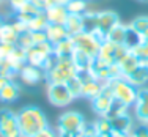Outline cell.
<instances>
[{"label": "cell", "instance_id": "obj_1", "mask_svg": "<svg viewBox=\"0 0 148 137\" xmlns=\"http://www.w3.org/2000/svg\"><path fill=\"white\" fill-rule=\"evenodd\" d=\"M17 123L22 137H33L49 126L47 117L36 106H25L21 109V112L17 114Z\"/></svg>", "mask_w": 148, "mask_h": 137}, {"label": "cell", "instance_id": "obj_2", "mask_svg": "<svg viewBox=\"0 0 148 137\" xmlns=\"http://www.w3.org/2000/svg\"><path fill=\"white\" fill-rule=\"evenodd\" d=\"M77 76V68L71 58H58L57 65L46 74L47 84H66Z\"/></svg>", "mask_w": 148, "mask_h": 137}, {"label": "cell", "instance_id": "obj_3", "mask_svg": "<svg viewBox=\"0 0 148 137\" xmlns=\"http://www.w3.org/2000/svg\"><path fill=\"white\" fill-rule=\"evenodd\" d=\"M110 87H112V93H114V98L120 103L126 104L128 107L134 106L137 99V91L139 88L134 87L131 82L125 79V77H120V79H115V80H110Z\"/></svg>", "mask_w": 148, "mask_h": 137}, {"label": "cell", "instance_id": "obj_4", "mask_svg": "<svg viewBox=\"0 0 148 137\" xmlns=\"http://www.w3.org/2000/svg\"><path fill=\"white\" fill-rule=\"evenodd\" d=\"M85 126V118L76 110H68L58 118V134H80Z\"/></svg>", "mask_w": 148, "mask_h": 137}, {"label": "cell", "instance_id": "obj_5", "mask_svg": "<svg viewBox=\"0 0 148 137\" xmlns=\"http://www.w3.org/2000/svg\"><path fill=\"white\" fill-rule=\"evenodd\" d=\"M71 38H73L76 51L84 52V54L90 55L91 58H95L98 55L101 41L98 40V38H95L93 33H90V32H82V33L76 35V36H71Z\"/></svg>", "mask_w": 148, "mask_h": 137}, {"label": "cell", "instance_id": "obj_6", "mask_svg": "<svg viewBox=\"0 0 148 137\" xmlns=\"http://www.w3.org/2000/svg\"><path fill=\"white\" fill-rule=\"evenodd\" d=\"M0 137H22L17 114L10 109H0Z\"/></svg>", "mask_w": 148, "mask_h": 137}, {"label": "cell", "instance_id": "obj_7", "mask_svg": "<svg viewBox=\"0 0 148 137\" xmlns=\"http://www.w3.org/2000/svg\"><path fill=\"white\" fill-rule=\"evenodd\" d=\"M47 98L49 103L55 107H66L74 101V96L68 90L66 84H49Z\"/></svg>", "mask_w": 148, "mask_h": 137}, {"label": "cell", "instance_id": "obj_8", "mask_svg": "<svg viewBox=\"0 0 148 137\" xmlns=\"http://www.w3.org/2000/svg\"><path fill=\"white\" fill-rule=\"evenodd\" d=\"M52 54H54V44H51L49 41L41 44H33L30 49H27V63L41 68Z\"/></svg>", "mask_w": 148, "mask_h": 137}, {"label": "cell", "instance_id": "obj_9", "mask_svg": "<svg viewBox=\"0 0 148 137\" xmlns=\"http://www.w3.org/2000/svg\"><path fill=\"white\" fill-rule=\"evenodd\" d=\"M114 93H112V87L109 82L103 84V90L95 99H91V107L99 117H107L110 106L114 103Z\"/></svg>", "mask_w": 148, "mask_h": 137}, {"label": "cell", "instance_id": "obj_10", "mask_svg": "<svg viewBox=\"0 0 148 137\" xmlns=\"http://www.w3.org/2000/svg\"><path fill=\"white\" fill-rule=\"evenodd\" d=\"M44 77H46V74H44L43 69L38 68V66L29 65V63H27V65L19 71V79L22 80V82L25 84V85H29V87L36 85V84H38V82H41V80H43Z\"/></svg>", "mask_w": 148, "mask_h": 137}, {"label": "cell", "instance_id": "obj_11", "mask_svg": "<svg viewBox=\"0 0 148 137\" xmlns=\"http://www.w3.org/2000/svg\"><path fill=\"white\" fill-rule=\"evenodd\" d=\"M136 107V117L140 123L148 125V88L142 87L137 91V99L134 103Z\"/></svg>", "mask_w": 148, "mask_h": 137}, {"label": "cell", "instance_id": "obj_12", "mask_svg": "<svg viewBox=\"0 0 148 137\" xmlns=\"http://www.w3.org/2000/svg\"><path fill=\"white\" fill-rule=\"evenodd\" d=\"M117 24H120V17L115 11H98L96 29L101 30L104 35H107Z\"/></svg>", "mask_w": 148, "mask_h": 137}, {"label": "cell", "instance_id": "obj_13", "mask_svg": "<svg viewBox=\"0 0 148 137\" xmlns=\"http://www.w3.org/2000/svg\"><path fill=\"white\" fill-rule=\"evenodd\" d=\"M112 123V134H126L129 136L134 129V120L129 114H123L120 117L109 118Z\"/></svg>", "mask_w": 148, "mask_h": 137}, {"label": "cell", "instance_id": "obj_14", "mask_svg": "<svg viewBox=\"0 0 148 137\" xmlns=\"http://www.w3.org/2000/svg\"><path fill=\"white\" fill-rule=\"evenodd\" d=\"M128 82H131L134 87H143L148 82V62H140V65L125 77Z\"/></svg>", "mask_w": 148, "mask_h": 137}, {"label": "cell", "instance_id": "obj_15", "mask_svg": "<svg viewBox=\"0 0 148 137\" xmlns=\"http://www.w3.org/2000/svg\"><path fill=\"white\" fill-rule=\"evenodd\" d=\"M44 32H46V36H47V41L51 44H57L60 41L69 38V35L63 24H49Z\"/></svg>", "mask_w": 148, "mask_h": 137}, {"label": "cell", "instance_id": "obj_16", "mask_svg": "<svg viewBox=\"0 0 148 137\" xmlns=\"http://www.w3.org/2000/svg\"><path fill=\"white\" fill-rule=\"evenodd\" d=\"M44 13H46L49 24H65L66 17L69 14L66 6H63V5H52L49 8H46Z\"/></svg>", "mask_w": 148, "mask_h": 137}, {"label": "cell", "instance_id": "obj_17", "mask_svg": "<svg viewBox=\"0 0 148 137\" xmlns=\"http://www.w3.org/2000/svg\"><path fill=\"white\" fill-rule=\"evenodd\" d=\"M101 90H103V82H99L95 77H90L82 82V98H87L91 101L101 93Z\"/></svg>", "mask_w": 148, "mask_h": 137}, {"label": "cell", "instance_id": "obj_18", "mask_svg": "<svg viewBox=\"0 0 148 137\" xmlns=\"http://www.w3.org/2000/svg\"><path fill=\"white\" fill-rule=\"evenodd\" d=\"M76 47H74V43H73V38H66V40L60 41V43L54 44V55L58 58H71Z\"/></svg>", "mask_w": 148, "mask_h": 137}, {"label": "cell", "instance_id": "obj_19", "mask_svg": "<svg viewBox=\"0 0 148 137\" xmlns=\"http://www.w3.org/2000/svg\"><path fill=\"white\" fill-rule=\"evenodd\" d=\"M63 25H65L69 36H76L84 32V19L80 14H68Z\"/></svg>", "mask_w": 148, "mask_h": 137}, {"label": "cell", "instance_id": "obj_20", "mask_svg": "<svg viewBox=\"0 0 148 137\" xmlns=\"http://www.w3.org/2000/svg\"><path fill=\"white\" fill-rule=\"evenodd\" d=\"M140 65V60L136 57V55L132 54L131 51L128 52V54L125 55V57L121 58V60L118 62V66H120V71H121V76L123 77H126V76H129L131 73L134 71V69L137 68V66Z\"/></svg>", "mask_w": 148, "mask_h": 137}, {"label": "cell", "instance_id": "obj_21", "mask_svg": "<svg viewBox=\"0 0 148 137\" xmlns=\"http://www.w3.org/2000/svg\"><path fill=\"white\" fill-rule=\"evenodd\" d=\"M117 46L115 43L109 40H104L99 46V52H98L96 57H99L101 60L107 62V63H115V52H117Z\"/></svg>", "mask_w": 148, "mask_h": 137}, {"label": "cell", "instance_id": "obj_22", "mask_svg": "<svg viewBox=\"0 0 148 137\" xmlns=\"http://www.w3.org/2000/svg\"><path fill=\"white\" fill-rule=\"evenodd\" d=\"M19 95H21L19 85H17L14 80H10L3 87V90L0 91V101H3V103H13V101H16L19 98Z\"/></svg>", "mask_w": 148, "mask_h": 137}, {"label": "cell", "instance_id": "obj_23", "mask_svg": "<svg viewBox=\"0 0 148 137\" xmlns=\"http://www.w3.org/2000/svg\"><path fill=\"white\" fill-rule=\"evenodd\" d=\"M19 33L14 30L11 22H3V25L0 27V43H6V44H14L17 43Z\"/></svg>", "mask_w": 148, "mask_h": 137}, {"label": "cell", "instance_id": "obj_24", "mask_svg": "<svg viewBox=\"0 0 148 137\" xmlns=\"http://www.w3.org/2000/svg\"><path fill=\"white\" fill-rule=\"evenodd\" d=\"M126 33H128V25H125V24L120 22L106 35V40L112 41V43H115V44H125Z\"/></svg>", "mask_w": 148, "mask_h": 137}, {"label": "cell", "instance_id": "obj_25", "mask_svg": "<svg viewBox=\"0 0 148 137\" xmlns=\"http://www.w3.org/2000/svg\"><path fill=\"white\" fill-rule=\"evenodd\" d=\"M71 60L74 62V65H76L77 71H85V69L90 68L91 60H93V58H91L90 55H87V54H84V52H80V51H74Z\"/></svg>", "mask_w": 148, "mask_h": 137}, {"label": "cell", "instance_id": "obj_26", "mask_svg": "<svg viewBox=\"0 0 148 137\" xmlns=\"http://www.w3.org/2000/svg\"><path fill=\"white\" fill-rule=\"evenodd\" d=\"M47 25H49V21H47V17H46V13L41 11L40 14H36L29 24H27V29L30 32H38V30H46Z\"/></svg>", "mask_w": 148, "mask_h": 137}, {"label": "cell", "instance_id": "obj_27", "mask_svg": "<svg viewBox=\"0 0 148 137\" xmlns=\"http://www.w3.org/2000/svg\"><path fill=\"white\" fill-rule=\"evenodd\" d=\"M69 14H80L82 16L85 11H88V5H87V0H69L68 5H66Z\"/></svg>", "mask_w": 148, "mask_h": 137}, {"label": "cell", "instance_id": "obj_28", "mask_svg": "<svg viewBox=\"0 0 148 137\" xmlns=\"http://www.w3.org/2000/svg\"><path fill=\"white\" fill-rule=\"evenodd\" d=\"M82 19H84V32H93L96 29V21H98V11H85L82 14Z\"/></svg>", "mask_w": 148, "mask_h": 137}, {"label": "cell", "instance_id": "obj_29", "mask_svg": "<svg viewBox=\"0 0 148 137\" xmlns=\"http://www.w3.org/2000/svg\"><path fill=\"white\" fill-rule=\"evenodd\" d=\"M96 134H112V123L107 117H99V120L93 123Z\"/></svg>", "mask_w": 148, "mask_h": 137}, {"label": "cell", "instance_id": "obj_30", "mask_svg": "<svg viewBox=\"0 0 148 137\" xmlns=\"http://www.w3.org/2000/svg\"><path fill=\"white\" fill-rule=\"evenodd\" d=\"M131 52L140 62H148V40H142L136 47L131 49Z\"/></svg>", "mask_w": 148, "mask_h": 137}, {"label": "cell", "instance_id": "obj_31", "mask_svg": "<svg viewBox=\"0 0 148 137\" xmlns=\"http://www.w3.org/2000/svg\"><path fill=\"white\" fill-rule=\"evenodd\" d=\"M128 109L129 107L126 106V104L114 99V103H112V106H110V110H109V114H107V118H115V117H120V115H123V114H128Z\"/></svg>", "mask_w": 148, "mask_h": 137}, {"label": "cell", "instance_id": "obj_32", "mask_svg": "<svg viewBox=\"0 0 148 137\" xmlns=\"http://www.w3.org/2000/svg\"><path fill=\"white\" fill-rule=\"evenodd\" d=\"M129 27L137 32V33L142 36V33L148 29V16H140V17H136V19L132 21L131 24H129Z\"/></svg>", "mask_w": 148, "mask_h": 137}, {"label": "cell", "instance_id": "obj_33", "mask_svg": "<svg viewBox=\"0 0 148 137\" xmlns=\"http://www.w3.org/2000/svg\"><path fill=\"white\" fill-rule=\"evenodd\" d=\"M140 41H142V36H140V35L137 33V32H134V30L131 29V27L128 25V33H126L125 46L129 49V51H131V49H132V47H136V46L139 44Z\"/></svg>", "mask_w": 148, "mask_h": 137}, {"label": "cell", "instance_id": "obj_34", "mask_svg": "<svg viewBox=\"0 0 148 137\" xmlns=\"http://www.w3.org/2000/svg\"><path fill=\"white\" fill-rule=\"evenodd\" d=\"M66 87H68V90L71 91V95L74 98L82 96V80H80L77 76L73 77L71 80H68V82H66Z\"/></svg>", "mask_w": 148, "mask_h": 137}, {"label": "cell", "instance_id": "obj_35", "mask_svg": "<svg viewBox=\"0 0 148 137\" xmlns=\"http://www.w3.org/2000/svg\"><path fill=\"white\" fill-rule=\"evenodd\" d=\"M16 46H19V47H22V49H30L32 46H33V38H32V32L30 30H25V32H22V33L19 35V38H17V43Z\"/></svg>", "mask_w": 148, "mask_h": 137}, {"label": "cell", "instance_id": "obj_36", "mask_svg": "<svg viewBox=\"0 0 148 137\" xmlns=\"http://www.w3.org/2000/svg\"><path fill=\"white\" fill-rule=\"evenodd\" d=\"M129 137H148V125L140 123V125L134 126V129L131 131Z\"/></svg>", "mask_w": 148, "mask_h": 137}, {"label": "cell", "instance_id": "obj_37", "mask_svg": "<svg viewBox=\"0 0 148 137\" xmlns=\"http://www.w3.org/2000/svg\"><path fill=\"white\" fill-rule=\"evenodd\" d=\"M14 44H6V43H0V60H6L11 55Z\"/></svg>", "mask_w": 148, "mask_h": 137}, {"label": "cell", "instance_id": "obj_38", "mask_svg": "<svg viewBox=\"0 0 148 137\" xmlns=\"http://www.w3.org/2000/svg\"><path fill=\"white\" fill-rule=\"evenodd\" d=\"M32 38H33V44H41L47 41L44 30H38V32H32Z\"/></svg>", "mask_w": 148, "mask_h": 137}, {"label": "cell", "instance_id": "obj_39", "mask_svg": "<svg viewBox=\"0 0 148 137\" xmlns=\"http://www.w3.org/2000/svg\"><path fill=\"white\" fill-rule=\"evenodd\" d=\"M128 52H129V49L126 47L125 44H118L117 46V52H115V63H118L126 54H128Z\"/></svg>", "mask_w": 148, "mask_h": 137}, {"label": "cell", "instance_id": "obj_40", "mask_svg": "<svg viewBox=\"0 0 148 137\" xmlns=\"http://www.w3.org/2000/svg\"><path fill=\"white\" fill-rule=\"evenodd\" d=\"M33 137H58V132H55L52 128H44L43 131H40L38 134H35Z\"/></svg>", "mask_w": 148, "mask_h": 137}, {"label": "cell", "instance_id": "obj_41", "mask_svg": "<svg viewBox=\"0 0 148 137\" xmlns=\"http://www.w3.org/2000/svg\"><path fill=\"white\" fill-rule=\"evenodd\" d=\"M25 2H29V0H10V5H11V8L14 10V11H17Z\"/></svg>", "mask_w": 148, "mask_h": 137}, {"label": "cell", "instance_id": "obj_42", "mask_svg": "<svg viewBox=\"0 0 148 137\" xmlns=\"http://www.w3.org/2000/svg\"><path fill=\"white\" fill-rule=\"evenodd\" d=\"M68 2H69V0H47V8H49V6H52V5H63V6H66V5H68Z\"/></svg>", "mask_w": 148, "mask_h": 137}, {"label": "cell", "instance_id": "obj_43", "mask_svg": "<svg viewBox=\"0 0 148 137\" xmlns=\"http://www.w3.org/2000/svg\"><path fill=\"white\" fill-rule=\"evenodd\" d=\"M10 80H13V79H10V77H6V76H3V74H0V91L3 90V87L6 85V84L10 82Z\"/></svg>", "mask_w": 148, "mask_h": 137}, {"label": "cell", "instance_id": "obj_44", "mask_svg": "<svg viewBox=\"0 0 148 137\" xmlns=\"http://www.w3.org/2000/svg\"><path fill=\"white\" fill-rule=\"evenodd\" d=\"M58 137H82V132L80 134H58Z\"/></svg>", "mask_w": 148, "mask_h": 137}, {"label": "cell", "instance_id": "obj_45", "mask_svg": "<svg viewBox=\"0 0 148 137\" xmlns=\"http://www.w3.org/2000/svg\"><path fill=\"white\" fill-rule=\"evenodd\" d=\"M142 40H148V29L142 33Z\"/></svg>", "mask_w": 148, "mask_h": 137}, {"label": "cell", "instance_id": "obj_46", "mask_svg": "<svg viewBox=\"0 0 148 137\" xmlns=\"http://www.w3.org/2000/svg\"><path fill=\"white\" fill-rule=\"evenodd\" d=\"M112 137H129V136H126V134H112Z\"/></svg>", "mask_w": 148, "mask_h": 137}, {"label": "cell", "instance_id": "obj_47", "mask_svg": "<svg viewBox=\"0 0 148 137\" xmlns=\"http://www.w3.org/2000/svg\"><path fill=\"white\" fill-rule=\"evenodd\" d=\"M3 22H5V19H3V16H2V14H0V27H2V25H3Z\"/></svg>", "mask_w": 148, "mask_h": 137}, {"label": "cell", "instance_id": "obj_48", "mask_svg": "<svg viewBox=\"0 0 148 137\" xmlns=\"http://www.w3.org/2000/svg\"><path fill=\"white\" fill-rule=\"evenodd\" d=\"M98 137H112V134H99Z\"/></svg>", "mask_w": 148, "mask_h": 137}, {"label": "cell", "instance_id": "obj_49", "mask_svg": "<svg viewBox=\"0 0 148 137\" xmlns=\"http://www.w3.org/2000/svg\"><path fill=\"white\" fill-rule=\"evenodd\" d=\"M85 137H98V134H95V136H85Z\"/></svg>", "mask_w": 148, "mask_h": 137}, {"label": "cell", "instance_id": "obj_50", "mask_svg": "<svg viewBox=\"0 0 148 137\" xmlns=\"http://www.w3.org/2000/svg\"><path fill=\"white\" fill-rule=\"evenodd\" d=\"M0 5H2V0H0Z\"/></svg>", "mask_w": 148, "mask_h": 137}]
</instances>
